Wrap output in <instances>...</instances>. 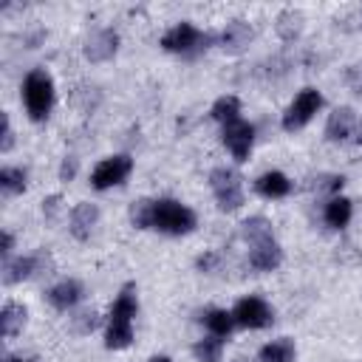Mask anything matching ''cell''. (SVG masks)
Instances as JSON below:
<instances>
[{"label":"cell","instance_id":"18","mask_svg":"<svg viewBox=\"0 0 362 362\" xmlns=\"http://www.w3.org/2000/svg\"><path fill=\"white\" fill-rule=\"evenodd\" d=\"M351 221V201L348 198H331L325 204V223L334 229H342Z\"/></svg>","mask_w":362,"mask_h":362},{"label":"cell","instance_id":"36","mask_svg":"<svg viewBox=\"0 0 362 362\" xmlns=\"http://www.w3.org/2000/svg\"><path fill=\"white\" fill-rule=\"evenodd\" d=\"M356 141H359V144H362V127H359V136H356Z\"/></svg>","mask_w":362,"mask_h":362},{"label":"cell","instance_id":"23","mask_svg":"<svg viewBox=\"0 0 362 362\" xmlns=\"http://www.w3.org/2000/svg\"><path fill=\"white\" fill-rule=\"evenodd\" d=\"M240 232H243V238L246 240H252V243H257V240H263V238H272V223L266 221V218H249V221H243L240 223Z\"/></svg>","mask_w":362,"mask_h":362},{"label":"cell","instance_id":"4","mask_svg":"<svg viewBox=\"0 0 362 362\" xmlns=\"http://www.w3.org/2000/svg\"><path fill=\"white\" fill-rule=\"evenodd\" d=\"M209 187L215 192V201L223 212H232L243 204V187H240V175L229 167H215L209 173Z\"/></svg>","mask_w":362,"mask_h":362},{"label":"cell","instance_id":"32","mask_svg":"<svg viewBox=\"0 0 362 362\" xmlns=\"http://www.w3.org/2000/svg\"><path fill=\"white\" fill-rule=\"evenodd\" d=\"M57 204H59V195H51V198L45 201V212H48V218L57 212Z\"/></svg>","mask_w":362,"mask_h":362},{"label":"cell","instance_id":"15","mask_svg":"<svg viewBox=\"0 0 362 362\" xmlns=\"http://www.w3.org/2000/svg\"><path fill=\"white\" fill-rule=\"evenodd\" d=\"M255 189H257L260 195H266V198H283V195H288L291 181H288L283 173L272 170V173H263V175L255 181Z\"/></svg>","mask_w":362,"mask_h":362},{"label":"cell","instance_id":"30","mask_svg":"<svg viewBox=\"0 0 362 362\" xmlns=\"http://www.w3.org/2000/svg\"><path fill=\"white\" fill-rule=\"evenodd\" d=\"M96 325V314L93 311H88V314H82V322H79V331H90Z\"/></svg>","mask_w":362,"mask_h":362},{"label":"cell","instance_id":"8","mask_svg":"<svg viewBox=\"0 0 362 362\" xmlns=\"http://www.w3.org/2000/svg\"><path fill=\"white\" fill-rule=\"evenodd\" d=\"M235 322L243 325V328H266L272 322V308L266 305V300L260 297H243L235 311H232Z\"/></svg>","mask_w":362,"mask_h":362},{"label":"cell","instance_id":"33","mask_svg":"<svg viewBox=\"0 0 362 362\" xmlns=\"http://www.w3.org/2000/svg\"><path fill=\"white\" fill-rule=\"evenodd\" d=\"M11 246H14L11 232H3V255H8V252H11Z\"/></svg>","mask_w":362,"mask_h":362},{"label":"cell","instance_id":"17","mask_svg":"<svg viewBox=\"0 0 362 362\" xmlns=\"http://www.w3.org/2000/svg\"><path fill=\"white\" fill-rule=\"evenodd\" d=\"M40 260H42V255H34V257H20V260L8 263V266H6V274H3V280H6V283H20V280L31 277V274L37 272Z\"/></svg>","mask_w":362,"mask_h":362},{"label":"cell","instance_id":"26","mask_svg":"<svg viewBox=\"0 0 362 362\" xmlns=\"http://www.w3.org/2000/svg\"><path fill=\"white\" fill-rule=\"evenodd\" d=\"M221 339L218 337H206V339H201L198 345H195V356L201 359V362H218L221 359Z\"/></svg>","mask_w":362,"mask_h":362},{"label":"cell","instance_id":"19","mask_svg":"<svg viewBox=\"0 0 362 362\" xmlns=\"http://www.w3.org/2000/svg\"><path fill=\"white\" fill-rule=\"evenodd\" d=\"M291 356H294V342L286 337L260 348V362H291Z\"/></svg>","mask_w":362,"mask_h":362},{"label":"cell","instance_id":"21","mask_svg":"<svg viewBox=\"0 0 362 362\" xmlns=\"http://www.w3.org/2000/svg\"><path fill=\"white\" fill-rule=\"evenodd\" d=\"M0 320H3V334L11 337V334H17V331L23 328V322H25V308L17 305V303H6Z\"/></svg>","mask_w":362,"mask_h":362},{"label":"cell","instance_id":"24","mask_svg":"<svg viewBox=\"0 0 362 362\" xmlns=\"http://www.w3.org/2000/svg\"><path fill=\"white\" fill-rule=\"evenodd\" d=\"M300 11H283L280 17H277V31H280V37L283 40H294L297 34H300Z\"/></svg>","mask_w":362,"mask_h":362},{"label":"cell","instance_id":"10","mask_svg":"<svg viewBox=\"0 0 362 362\" xmlns=\"http://www.w3.org/2000/svg\"><path fill=\"white\" fill-rule=\"evenodd\" d=\"M283 260V249L277 246L274 238H263L257 243H252V252H249V266L257 269V272H272L277 269Z\"/></svg>","mask_w":362,"mask_h":362},{"label":"cell","instance_id":"7","mask_svg":"<svg viewBox=\"0 0 362 362\" xmlns=\"http://www.w3.org/2000/svg\"><path fill=\"white\" fill-rule=\"evenodd\" d=\"M130 170H133L130 156H110V158H105V161L96 164V170H93V175H90V184H93L96 189L116 187V184H122V181L130 175Z\"/></svg>","mask_w":362,"mask_h":362},{"label":"cell","instance_id":"16","mask_svg":"<svg viewBox=\"0 0 362 362\" xmlns=\"http://www.w3.org/2000/svg\"><path fill=\"white\" fill-rule=\"evenodd\" d=\"M249 40H252V28H249L243 20H232V23L223 28V34H221V45H223L226 51H240Z\"/></svg>","mask_w":362,"mask_h":362},{"label":"cell","instance_id":"14","mask_svg":"<svg viewBox=\"0 0 362 362\" xmlns=\"http://www.w3.org/2000/svg\"><path fill=\"white\" fill-rule=\"evenodd\" d=\"M79 297H82V286H79L76 280H62V283H57V286L48 291L51 305L59 308V311H68L71 305H76Z\"/></svg>","mask_w":362,"mask_h":362},{"label":"cell","instance_id":"1","mask_svg":"<svg viewBox=\"0 0 362 362\" xmlns=\"http://www.w3.org/2000/svg\"><path fill=\"white\" fill-rule=\"evenodd\" d=\"M136 291L133 286H124L122 294L116 297L113 308H110V325H107V337H105V345L119 351V348H127L130 339H133V328H130V320L136 317Z\"/></svg>","mask_w":362,"mask_h":362},{"label":"cell","instance_id":"2","mask_svg":"<svg viewBox=\"0 0 362 362\" xmlns=\"http://www.w3.org/2000/svg\"><path fill=\"white\" fill-rule=\"evenodd\" d=\"M150 229H158L167 235H187L195 229V212L173 198L150 201Z\"/></svg>","mask_w":362,"mask_h":362},{"label":"cell","instance_id":"35","mask_svg":"<svg viewBox=\"0 0 362 362\" xmlns=\"http://www.w3.org/2000/svg\"><path fill=\"white\" fill-rule=\"evenodd\" d=\"M3 362H28V359H11V356H8V359H3Z\"/></svg>","mask_w":362,"mask_h":362},{"label":"cell","instance_id":"13","mask_svg":"<svg viewBox=\"0 0 362 362\" xmlns=\"http://www.w3.org/2000/svg\"><path fill=\"white\" fill-rule=\"evenodd\" d=\"M96 218H99V209L93 204H76L74 212H71V232H74V238L85 240L90 235Z\"/></svg>","mask_w":362,"mask_h":362},{"label":"cell","instance_id":"3","mask_svg":"<svg viewBox=\"0 0 362 362\" xmlns=\"http://www.w3.org/2000/svg\"><path fill=\"white\" fill-rule=\"evenodd\" d=\"M23 99H25V110L34 122L45 119L51 105H54V82L42 68H34L25 82H23Z\"/></svg>","mask_w":362,"mask_h":362},{"label":"cell","instance_id":"22","mask_svg":"<svg viewBox=\"0 0 362 362\" xmlns=\"http://www.w3.org/2000/svg\"><path fill=\"white\" fill-rule=\"evenodd\" d=\"M204 322H206V328H209L215 337H226V334L232 331V325H235V317H232L229 311H223V308H212V311L204 317Z\"/></svg>","mask_w":362,"mask_h":362},{"label":"cell","instance_id":"20","mask_svg":"<svg viewBox=\"0 0 362 362\" xmlns=\"http://www.w3.org/2000/svg\"><path fill=\"white\" fill-rule=\"evenodd\" d=\"M212 119L215 122H223V124H229V122H238L240 116V102H238V96H221L215 105H212Z\"/></svg>","mask_w":362,"mask_h":362},{"label":"cell","instance_id":"34","mask_svg":"<svg viewBox=\"0 0 362 362\" xmlns=\"http://www.w3.org/2000/svg\"><path fill=\"white\" fill-rule=\"evenodd\" d=\"M150 362H170V356H153Z\"/></svg>","mask_w":362,"mask_h":362},{"label":"cell","instance_id":"9","mask_svg":"<svg viewBox=\"0 0 362 362\" xmlns=\"http://www.w3.org/2000/svg\"><path fill=\"white\" fill-rule=\"evenodd\" d=\"M252 141H255V127H252L249 122L238 119V122L223 124V144L232 150V156H235L238 161H246V158H249Z\"/></svg>","mask_w":362,"mask_h":362},{"label":"cell","instance_id":"29","mask_svg":"<svg viewBox=\"0 0 362 362\" xmlns=\"http://www.w3.org/2000/svg\"><path fill=\"white\" fill-rule=\"evenodd\" d=\"M0 150H11V127H8V116H3V141H0Z\"/></svg>","mask_w":362,"mask_h":362},{"label":"cell","instance_id":"28","mask_svg":"<svg viewBox=\"0 0 362 362\" xmlns=\"http://www.w3.org/2000/svg\"><path fill=\"white\" fill-rule=\"evenodd\" d=\"M74 175H76V158L68 156V158L62 161V167H59V178H62V181H71Z\"/></svg>","mask_w":362,"mask_h":362},{"label":"cell","instance_id":"25","mask_svg":"<svg viewBox=\"0 0 362 362\" xmlns=\"http://www.w3.org/2000/svg\"><path fill=\"white\" fill-rule=\"evenodd\" d=\"M0 187H3L6 192H23V189H25V173L17 170V167L0 170Z\"/></svg>","mask_w":362,"mask_h":362},{"label":"cell","instance_id":"12","mask_svg":"<svg viewBox=\"0 0 362 362\" xmlns=\"http://www.w3.org/2000/svg\"><path fill=\"white\" fill-rule=\"evenodd\" d=\"M354 122H356V116H354V110H351V107H337V110L328 116L325 136H328L331 141H342V139H348V136H351Z\"/></svg>","mask_w":362,"mask_h":362},{"label":"cell","instance_id":"11","mask_svg":"<svg viewBox=\"0 0 362 362\" xmlns=\"http://www.w3.org/2000/svg\"><path fill=\"white\" fill-rule=\"evenodd\" d=\"M116 45H119L116 31L102 28V31H96V34L88 37V42H85V57H88L90 62H105V59H110V57L116 54Z\"/></svg>","mask_w":362,"mask_h":362},{"label":"cell","instance_id":"31","mask_svg":"<svg viewBox=\"0 0 362 362\" xmlns=\"http://www.w3.org/2000/svg\"><path fill=\"white\" fill-rule=\"evenodd\" d=\"M215 260H218L215 255H201V257H198V269H212Z\"/></svg>","mask_w":362,"mask_h":362},{"label":"cell","instance_id":"27","mask_svg":"<svg viewBox=\"0 0 362 362\" xmlns=\"http://www.w3.org/2000/svg\"><path fill=\"white\" fill-rule=\"evenodd\" d=\"M345 79H348V85H351L354 93H362V65H351L348 74H345Z\"/></svg>","mask_w":362,"mask_h":362},{"label":"cell","instance_id":"5","mask_svg":"<svg viewBox=\"0 0 362 362\" xmlns=\"http://www.w3.org/2000/svg\"><path fill=\"white\" fill-rule=\"evenodd\" d=\"M209 37H204L192 23H178L175 28H170L161 37V48L164 51H175V54H195L201 48H206Z\"/></svg>","mask_w":362,"mask_h":362},{"label":"cell","instance_id":"6","mask_svg":"<svg viewBox=\"0 0 362 362\" xmlns=\"http://www.w3.org/2000/svg\"><path fill=\"white\" fill-rule=\"evenodd\" d=\"M320 107H322V96H320V90H314V88H303V90L294 96V102L288 105V110H286V116H283V127H286V130H297V127H303Z\"/></svg>","mask_w":362,"mask_h":362}]
</instances>
